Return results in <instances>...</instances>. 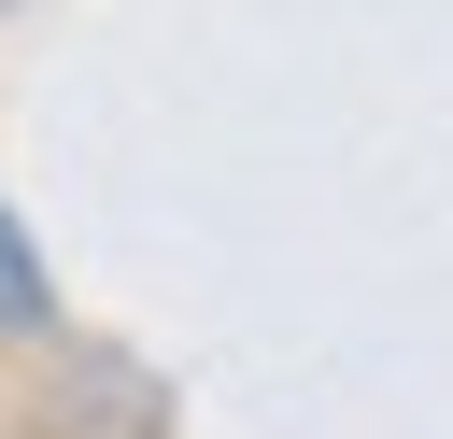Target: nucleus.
<instances>
[{
  "instance_id": "nucleus-1",
  "label": "nucleus",
  "mask_w": 453,
  "mask_h": 439,
  "mask_svg": "<svg viewBox=\"0 0 453 439\" xmlns=\"http://www.w3.org/2000/svg\"><path fill=\"white\" fill-rule=\"evenodd\" d=\"M0 340H57V269H42V241L14 227V198H0Z\"/></svg>"
},
{
  "instance_id": "nucleus-2",
  "label": "nucleus",
  "mask_w": 453,
  "mask_h": 439,
  "mask_svg": "<svg viewBox=\"0 0 453 439\" xmlns=\"http://www.w3.org/2000/svg\"><path fill=\"white\" fill-rule=\"evenodd\" d=\"M0 14H14V0H0Z\"/></svg>"
}]
</instances>
